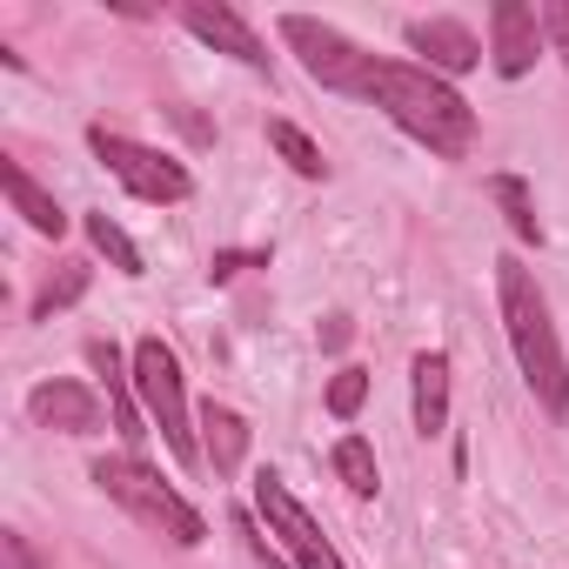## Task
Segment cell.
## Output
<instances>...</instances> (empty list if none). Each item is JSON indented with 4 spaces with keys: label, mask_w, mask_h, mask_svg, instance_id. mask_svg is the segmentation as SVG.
Masks as SVG:
<instances>
[{
    "label": "cell",
    "mask_w": 569,
    "mask_h": 569,
    "mask_svg": "<svg viewBox=\"0 0 569 569\" xmlns=\"http://www.w3.org/2000/svg\"><path fill=\"white\" fill-rule=\"evenodd\" d=\"M268 148H274L281 161H289L296 174H309V181H322V174H329L322 148H316V141H309V134H302L296 121H268Z\"/></svg>",
    "instance_id": "obj_16"
},
{
    "label": "cell",
    "mask_w": 569,
    "mask_h": 569,
    "mask_svg": "<svg viewBox=\"0 0 569 569\" xmlns=\"http://www.w3.org/2000/svg\"><path fill=\"white\" fill-rule=\"evenodd\" d=\"M28 416H34L41 429H61V436H94V429H101V402H94V389H81V382H41V389L28 396Z\"/></svg>",
    "instance_id": "obj_11"
},
{
    "label": "cell",
    "mask_w": 569,
    "mask_h": 569,
    "mask_svg": "<svg viewBox=\"0 0 569 569\" xmlns=\"http://www.w3.org/2000/svg\"><path fill=\"white\" fill-rule=\"evenodd\" d=\"M409 382H416V429L422 436H442L449 429V356L442 349H422L409 362Z\"/></svg>",
    "instance_id": "obj_13"
},
{
    "label": "cell",
    "mask_w": 569,
    "mask_h": 569,
    "mask_svg": "<svg viewBox=\"0 0 569 569\" xmlns=\"http://www.w3.org/2000/svg\"><path fill=\"white\" fill-rule=\"evenodd\" d=\"M88 148L101 154V168H108L134 201L168 208V201H188V188H194L181 161H168V154H154V148H141V141H128V134H114V128H88Z\"/></svg>",
    "instance_id": "obj_5"
},
{
    "label": "cell",
    "mask_w": 569,
    "mask_h": 569,
    "mask_svg": "<svg viewBox=\"0 0 569 569\" xmlns=\"http://www.w3.org/2000/svg\"><path fill=\"white\" fill-rule=\"evenodd\" d=\"M0 181H8V201L28 214V228H34V234H54V241L68 234V214L54 208V194H48V188H41L21 161H0Z\"/></svg>",
    "instance_id": "obj_14"
},
{
    "label": "cell",
    "mask_w": 569,
    "mask_h": 569,
    "mask_svg": "<svg viewBox=\"0 0 569 569\" xmlns=\"http://www.w3.org/2000/svg\"><path fill=\"white\" fill-rule=\"evenodd\" d=\"M536 41H542V14L522 0H496L489 8V61L502 81H522L536 68Z\"/></svg>",
    "instance_id": "obj_8"
},
{
    "label": "cell",
    "mask_w": 569,
    "mask_h": 569,
    "mask_svg": "<svg viewBox=\"0 0 569 569\" xmlns=\"http://www.w3.org/2000/svg\"><path fill=\"white\" fill-rule=\"evenodd\" d=\"M181 21H188V34H201L208 48H221V54H234L241 68H268V48H261V34L228 8V0H188L181 8Z\"/></svg>",
    "instance_id": "obj_9"
},
{
    "label": "cell",
    "mask_w": 569,
    "mask_h": 569,
    "mask_svg": "<svg viewBox=\"0 0 569 569\" xmlns=\"http://www.w3.org/2000/svg\"><path fill=\"white\" fill-rule=\"evenodd\" d=\"M201 449H208L214 476H234V469H241V456H248V422H241L234 409L208 402V409H201Z\"/></svg>",
    "instance_id": "obj_15"
},
{
    "label": "cell",
    "mask_w": 569,
    "mask_h": 569,
    "mask_svg": "<svg viewBox=\"0 0 569 569\" xmlns=\"http://www.w3.org/2000/svg\"><path fill=\"white\" fill-rule=\"evenodd\" d=\"M254 509H261L268 536L296 556V569H349V562L336 556V542L322 536V522H316V516L289 496V482H281V476H268V469L254 476Z\"/></svg>",
    "instance_id": "obj_6"
},
{
    "label": "cell",
    "mask_w": 569,
    "mask_h": 569,
    "mask_svg": "<svg viewBox=\"0 0 569 569\" xmlns=\"http://www.w3.org/2000/svg\"><path fill=\"white\" fill-rule=\"evenodd\" d=\"M496 302H502V329H509V349L522 362V382L536 389V402L549 416H569V362H562V342H556V322H549L536 274L516 254L496 261Z\"/></svg>",
    "instance_id": "obj_2"
},
{
    "label": "cell",
    "mask_w": 569,
    "mask_h": 569,
    "mask_svg": "<svg viewBox=\"0 0 569 569\" xmlns=\"http://www.w3.org/2000/svg\"><path fill=\"white\" fill-rule=\"evenodd\" d=\"M248 261H254V254H214V268H208V274H214V281H228V274H241Z\"/></svg>",
    "instance_id": "obj_23"
},
{
    "label": "cell",
    "mask_w": 569,
    "mask_h": 569,
    "mask_svg": "<svg viewBox=\"0 0 569 569\" xmlns=\"http://www.w3.org/2000/svg\"><path fill=\"white\" fill-rule=\"evenodd\" d=\"M134 396H141V409L154 416V429H161L168 456H174L181 469H194V462H201V442H194V416H188L181 362H174V349H168L161 336L134 342Z\"/></svg>",
    "instance_id": "obj_4"
},
{
    "label": "cell",
    "mask_w": 569,
    "mask_h": 569,
    "mask_svg": "<svg viewBox=\"0 0 569 569\" xmlns=\"http://www.w3.org/2000/svg\"><path fill=\"white\" fill-rule=\"evenodd\" d=\"M336 476L356 489V496H376L382 489V469H376V449L362 442V436H342L336 442Z\"/></svg>",
    "instance_id": "obj_17"
},
{
    "label": "cell",
    "mask_w": 569,
    "mask_h": 569,
    "mask_svg": "<svg viewBox=\"0 0 569 569\" xmlns=\"http://www.w3.org/2000/svg\"><path fill=\"white\" fill-rule=\"evenodd\" d=\"M362 396H369V376H362V369H342V376L329 382V416H342V422H349V416L362 409Z\"/></svg>",
    "instance_id": "obj_21"
},
{
    "label": "cell",
    "mask_w": 569,
    "mask_h": 569,
    "mask_svg": "<svg viewBox=\"0 0 569 569\" xmlns=\"http://www.w3.org/2000/svg\"><path fill=\"white\" fill-rule=\"evenodd\" d=\"M81 296H88V268H81V261H68V268L48 281V289L34 296V322H54V309H74Z\"/></svg>",
    "instance_id": "obj_18"
},
{
    "label": "cell",
    "mask_w": 569,
    "mask_h": 569,
    "mask_svg": "<svg viewBox=\"0 0 569 569\" xmlns=\"http://www.w3.org/2000/svg\"><path fill=\"white\" fill-rule=\"evenodd\" d=\"M88 362L108 376V402H114V436L128 442V456H141L148 429H141V409H134V362H121L114 342H88Z\"/></svg>",
    "instance_id": "obj_12"
},
{
    "label": "cell",
    "mask_w": 569,
    "mask_h": 569,
    "mask_svg": "<svg viewBox=\"0 0 569 569\" xmlns=\"http://www.w3.org/2000/svg\"><path fill=\"white\" fill-rule=\"evenodd\" d=\"M542 14V34H549V48L562 54V68H569V0H549V8H536Z\"/></svg>",
    "instance_id": "obj_22"
},
{
    "label": "cell",
    "mask_w": 569,
    "mask_h": 569,
    "mask_svg": "<svg viewBox=\"0 0 569 569\" xmlns=\"http://www.w3.org/2000/svg\"><path fill=\"white\" fill-rule=\"evenodd\" d=\"M94 482H101V489L134 516V522H148L154 536H168V542H181V549H194V542L208 536L201 509H194V502H181V496H174V489L141 462V456H128V449H121V456H101V462H94Z\"/></svg>",
    "instance_id": "obj_3"
},
{
    "label": "cell",
    "mask_w": 569,
    "mask_h": 569,
    "mask_svg": "<svg viewBox=\"0 0 569 569\" xmlns=\"http://www.w3.org/2000/svg\"><path fill=\"white\" fill-rule=\"evenodd\" d=\"M281 41L302 54V68H309L322 88L356 94V74H362V61H369V54H362L342 28H329V21H316V14H281Z\"/></svg>",
    "instance_id": "obj_7"
},
{
    "label": "cell",
    "mask_w": 569,
    "mask_h": 569,
    "mask_svg": "<svg viewBox=\"0 0 569 569\" xmlns=\"http://www.w3.org/2000/svg\"><path fill=\"white\" fill-rule=\"evenodd\" d=\"M356 101H376L409 141H422L429 154H469L476 148V114H469V101L442 81V74H429V68H409V61H362V74H356Z\"/></svg>",
    "instance_id": "obj_1"
},
{
    "label": "cell",
    "mask_w": 569,
    "mask_h": 569,
    "mask_svg": "<svg viewBox=\"0 0 569 569\" xmlns=\"http://www.w3.org/2000/svg\"><path fill=\"white\" fill-rule=\"evenodd\" d=\"M409 48H416V54H429V74H469V68L482 61L476 34H469L462 21H449V14L409 21Z\"/></svg>",
    "instance_id": "obj_10"
},
{
    "label": "cell",
    "mask_w": 569,
    "mask_h": 569,
    "mask_svg": "<svg viewBox=\"0 0 569 569\" xmlns=\"http://www.w3.org/2000/svg\"><path fill=\"white\" fill-rule=\"evenodd\" d=\"M81 228H88V241H94V248H101V254H108L121 274H141V248L121 234V221H108V214H88Z\"/></svg>",
    "instance_id": "obj_19"
},
{
    "label": "cell",
    "mask_w": 569,
    "mask_h": 569,
    "mask_svg": "<svg viewBox=\"0 0 569 569\" xmlns=\"http://www.w3.org/2000/svg\"><path fill=\"white\" fill-rule=\"evenodd\" d=\"M8 562H14V569H34V556H28V542H21V536H8Z\"/></svg>",
    "instance_id": "obj_24"
},
{
    "label": "cell",
    "mask_w": 569,
    "mask_h": 569,
    "mask_svg": "<svg viewBox=\"0 0 569 569\" xmlns=\"http://www.w3.org/2000/svg\"><path fill=\"white\" fill-rule=\"evenodd\" d=\"M496 201L509 208V228H516V241H542V228H536V214H529V194H522V181H516V174H496Z\"/></svg>",
    "instance_id": "obj_20"
}]
</instances>
